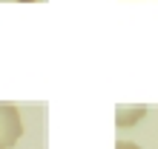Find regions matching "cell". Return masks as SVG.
<instances>
[{
    "mask_svg": "<svg viewBox=\"0 0 158 149\" xmlns=\"http://www.w3.org/2000/svg\"><path fill=\"white\" fill-rule=\"evenodd\" d=\"M23 135V120L15 103H0V149H12Z\"/></svg>",
    "mask_w": 158,
    "mask_h": 149,
    "instance_id": "6da1fadb",
    "label": "cell"
},
{
    "mask_svg": "<svg viewBox=\"0 0 158 149\" xmlns=\"http://www.w3.org/2000/svg\"><path fill=\"white\" fill-rule=\"evenodd\" d=\"M144 115H147L144 106H135V109H124V106H121L118 109V126H132L135 120H141Z\"/></svg>",
    "mask_w": 158,
    "mask_h": 149,
    "instance_id": "7a4b0ae2",
    "label": "cell"
},
{
    "mask_svg": "<svg viewBox=\"0 0 158 149\" xmlns=\"http://www.w3.org/2000/svg\"><path fill=\"white\" fill-rule=\"evenodd\" d=\"M115 149H141V146L132 143V141H118V143H115Z\"/></svg>",
    "mask_w": 158,
    "mask_h": 149,
    "instance_id": "3957f363",
    "label": "cell"
},
{
    "mask_svg": "<svg viewBox=\"0 0 158 149\" xmlns=\"http://www.w3.org/2000/svg\"><path fill=\"white\" fill-rule=\"evenodd\" d=\"M20 3H32V0H20Z\"/></svg>",
    "mask_w": 158,
    "mask_h": 149,
    "instance_id": "277c9868",
    "label": "cell"
}]
</instances>
